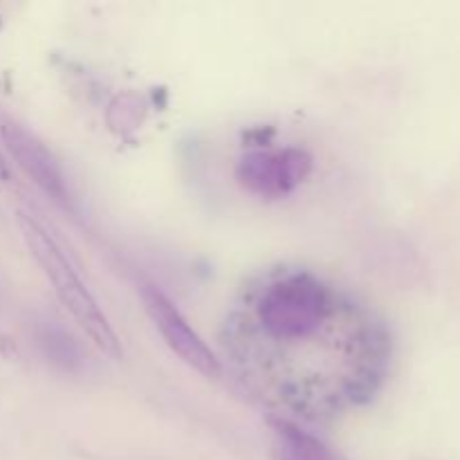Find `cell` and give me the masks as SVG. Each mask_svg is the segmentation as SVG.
Listing matches in <instances>:
<instances>
[{
  "label": "cell",
  "mask_w": 460,
  "mask_h": 460,
  "mask_svg": "<svg viewBox=\"0 0 460 460\" xmlns=\"http://www.w3.org/2000/svg\"><path fill=\"white\" fill-rule=\"evenodd\" d=\"M223 353L270 407L319 422L368 402L391 364L376 310L301 268L245 283L223 322Z\"/></svg>",
  "instance_id": "obj_1"
},
{
  "label": "cell",
  "mask_w": 460,
  "mask_h": 460,
  "mask_svg": "<svg viewBox=\"0 0 460 460\" xmlns=\"http://www.w3.org/2000/svg\"><path fill=\"white\" fill-rule=\"evenodd\" d=\"M16 223L22 234V241H25L27 250L31 252L36 263L40 265L45 277H48L49 283L54 286V292H57V296L61 299L63 308L72 314V319L79 323L81 331H84L85 335L93 340V344L97 346L102 353H106L108 358H124V349H121L119 337L112 331L108 317L102 313V308L97 305L94 296L90 295L88 288L84 286V281H81L79 274L75 272V268H72L70 261L66 259V254H63L61 247L57 245V241H54L31 216L22 214V211L16 214Z\"/></svg>",
  "instance_id": "obj_2"
},
{
  "label": "cell",
  "mask_w": 460,
  "mask_h": 460,
  "mask_svg": "<svg viewBox=\"0 0 460 460\" xmlns=\"http://www.w3.org/2000/svg\"><path fill=\"white\" fill-rule=\"evenodd\" d=\"M139 296H142V304L144 308H146L151 322L155 323V328L160 331L162 340L166 341V346H169L184 364L196 368V371L202 373L205 377L223 376V364L216 358L214 350H211L209 346L202 341V337L189 326V322L182 317V313L171 304V299L160 290V288L153 286V283H142Z\"/></svg>",
  "instance_id": "obj_3"
},
{
  "label": "cell",
  "mask_w": 460,
  "mask_h": 460,
  "mask_svg": "<svg viewBox=\"0 0 460 460\" xmlns=\"http://www.w3.org/2000/svg\"><path fill=\"white\" fill-rule=\"evenodd\" d=\"M313 171V160L305 151L286 148L279 153H250L238 164V182L247 191L263 198H281L299 187Z\"/></svg>",
  "instance_id": "obj_4"
},
{
  "label": "cell",
  "mask_w": 460,
  "mask_h": 460,
  "mask_svg": "<svg viewBox=\"0 0 460 460\" xmlns=\"http://www.w3.org/2000/svg\"><path fill=\"white\" fill-rule=\"evenodd\" d=\"M0 139L7 146L9 155L30 175L31 182L40 191L48 193L57 202H67L66 175H63L61 164L31 130H27L12 117H0Z\"/></svg>",
  "instance_id": "obj_5"
},
{
  "label": "cell",
  "mask_w": 460,
  "mask_h": 460,
  "mask_svg": "<svg viewBox=\"0 0 460 460\" xmlns=\"http://www.w3.org/2000/svg\"><path fill=\"white\" fill-rule=\"evenodd\" d=\"M272 434L274 460H341L323 440L286 418L272 420Z\"/></svg>",
  "instance_id": "obj_6"
},
{
  "label": "cell",
  "mask_w": 460,
  "mask_h": 460,
  "mask_svg": "<svg viewBox=\"0 0 460 460\" xmlns=\"http://www.w3.org/2000/svg\"><path fill=\"white\" fill-rule=\"evenodd\" d=\"M9 178H12V171H9L7 160H4V157L0 155V182H7Z\"/></svg>",
  "instance_id": "obj_7"
}]
</instances>
